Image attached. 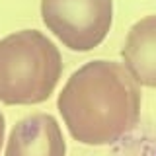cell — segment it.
I'll return each mask as SVG.
<instances>
[{
    "label": "cell",
    "mask_w": 156,
    "mask_h": 156,
    "mask_svg": "<svg viewBox=\"0 0 156 156\" xmlns=\"http://www.w3.org/2000/svg\"><path fill=\"white\" fill-rule=\"evenodd\" d=\"M140 101V86L125 65L90 61L68 78L57 107L72 139L90 146H107L139 125Z\"/></svg>",
    "instance_id": "1"
},
{
    "label": "cell",
    "mask_w": 156,
    "mask_h": 156,
    "mask_svg": "<svg viewBox=\"0 0 156 156\" xmlns=\"http://www.w3.org/2000/svg\"><path fill=\"white\" fill-rule=\"evenodd\" d=\"M62 74L57 45L37 29L0 39V101L31 105L49 100Z\"/></svg>",
    "instance_id": "2"
},
{
    "label": "cell",
    "mask_w": 156,
    "mask_h": 156,
    "mask_svg": "<svg viewBox=\"0 0 156 156\" xmlns=\"http://www.w3.org/2000/svg\"><path fill=\"white\" fill-rule=\"evenodd\" d=\"M41 18L70 51H92L105 39L113 22L111 0H41Z\"/></svg>",
    "instance_id": "3"
},
{
    "label": "cell",
    "mask_w": 156,
    "mask_h": 156,
    "mask_svg": "<svg viewBox=\"0 0 156 156\" xmlns=\"http://www.w3.org/2000/svg\"><path fill=\"white\" fill-rule=\"evenodd\" d=\"M66 144L57 119L49 113H33L12 127L6 156H65Z\"/></svg>",
    "instance_id": "4"
},
{
    "label": "cell",
    "mask_w": 156,
    "mask_h": 156,
    "mask_svg": "<svg viewBox=\"0 0 156 156\" xmlns=\"http://www.w3.org/2000/svg\"><path fill=\"white\" fill-rule=\"evenodd\" d=\"M121 55L139 84L156 88V14L139 20L129 29Z\"/></svg>",
    "instance_id": "5"
},
{
    "label": "cell",
    "mask_w": 156,
    "mask_h": 156,
    "mask_svg": "<svg viewBox=\"0 0 156 156\" xmlns=\"http://www.w3.org/2000/svg\"><path fill=\"white\" fill-rule=\"evenodd\" d=\"M113 156H156V125H136L115 143Z\"/></svg>",
    "instance_id": "6"
},
{
    "label": "cell",
    "mask_w": 156,
    "mask_h": 156,
    "mask_svg": "<svg viewBox=\"0 0 156 156\" xmlns=\"http://www.w3.org/2000/svg\"><path fill=\"white\" fill-rule=\"evenodd\" d=\"M4 143V115L0 113V146Z\"/></svg>",
    "instance_id": "7"
}]
</instances>
